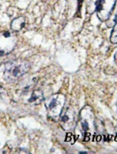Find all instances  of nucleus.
I'll use <instances>...</instances> for the list:
<instances>
[{"instance_id": "2", "label": "nucleus", "mask_w": 117, "mask_h": 154, "mask_svg": "<svg viewBox=\"0 0 117 154\" xmlns=\"http://www.w3.org/2000/svg\"><path fill=\"white\" fill-rule=\"evenodd\" d=\"M17 38L11 32H3L0 34V56L8 55L13 51L17 43Z\"/></svg>"}, {"instance_id": "3", "label": "nucleus", "mask_w": 117, "mask_h": 154, "mask_svg": "<svg viewBox=\"0 0 117 154\" xmlns=\"http://www.w3.org/2000/svg\"><path fill=\"white\" fill-rule=\"evenodd\" d=\"M117 0H99L96 7L97 17L102 21H106L115 8Z\"/></svg>"}, {"instance_id": "1", "label": "nucleus", "mask_w": 117, "mask_h": 154, "mask_svg": "<svg viewBox=\"0 0 117 154\" xmlns=\"http://www.w3.org/2000/svg\"><path fill=\"white\" fill-rule=\"evenodd\" d=\"M30 69V66L26 60H13L5 64V76L10 81L18 79L27 73Z\"/></svg>"}, {"instance_id": "6", "label": "nucleus", "mask_w": 117, "mask_h": 154, "mask_svg": "<svg viewBox=\"0 0 117 154\" xmlns=\"http://www.w3.org/2000/svg\"><path fill=\"white\" fill-rule=\"evenodd\" d=\"M43 96L42 93L39 90H37L33 92L31 96V98L29 99V102L31 103L36 102V104H38V103H40L43 100Z\"/></svg>"}, {"instance_id": "5", "label": "nucleus", "mask_w": 117, "mask_h": 154, "mask_svg": "<svg viewBox=\"0 0 117 154\" xmlns=\"http://www.w3.org/2000/svg\"><path fill=\"white\" fill-rule=\"evenodd\" d=\"M117 23V8H115L109 18L106 21V25L109 28H111Z\"/></svg>"}, {"instance_id": "4", "label": "nucleus", "mask_w": 117, "mask_h": 154, "mask_svg": "<svg viewBox=\"0 0 117 154\" xmlns=\"http://www.w3.org/2000/svg\"><path fill=\"white\" fill-rule=\"evenodd\" d=\"M25 19L23 17H19L14 19L11 23V28L14 31H19L25 26Z\"/></svg>"}, {"instance_id": "8", "label": "nucleus", "mask_w": 117, "mask_h": 154, "mask_svg": "<svg viewBox=\"0 0 117 154\" xmlns=\"http://www.w3.org/2000/svg\"><path fill=\"white\" fill-rule=\"evenodd\" d=\"M115 62L117 64V51L116 54H115Z\"/></svg>"}, {"instance_id": "7", "label": "nucleus", "mask_w": 117, "mask_h": 154, "mask_svg": "<svg viewBox=\"0 0 117 154\" xmlns=\"http://www.w3.org/2000/svg\"><path fill=\"white\" fill-rule=\"evenodd\" d=\"M110 40L112 43L115 44H117V23L113 26L110 35Z\"/></svg>"}]
</instances>
